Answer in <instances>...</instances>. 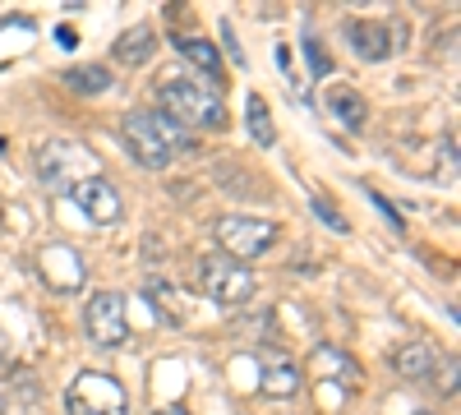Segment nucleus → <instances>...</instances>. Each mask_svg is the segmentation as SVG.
<instances>
[{
  "label": "nucleus",
  "mask_w": 461,
  "mask_h": 415,
  "mask_svg": "<svg viewBox=\"0 0 461 415\" xmlns=\"http://www.w3.org/2000/svg\"><path fill=\"white\" fill-rule=\"evenodd\" d=\"M121 134H125V148L134 153V162L148 167V171H167L176 158L194 153L189 130H180L171 116H162V111H130Z\"/></svg>",
  "instance_id": "f257e3e1"
},
{
  "label": "nucleus",
  "mask_w": 461,
  "mask_h": 415,
  "mask_svg": "<svg viewBox=\"0 0 461 415\" xmlns=\"http://www.w3.org/2000/svg\"><path fill=\"white\" fill-rule=\"evenodd\" d=\"M158 102H162V116H171L180 130H226V93L212 88L208 79L171 74L158 88Z\"/></svg>",
  "instance_id": "f03ea898"
},
{
  "label": "nucleus",
  "mask_w": 461,
  "mask_h": 415,
  "mask_svg": "<svg viewBox=\"0 0 461 415\" xmlns=\"http://www.w3.org/2000/svg\"><path fill=\"white\" fill-rule=\"evenodd\" d=\"M65 415H130L125 383L102 369L74 374V383L65 388Z\"/></svg>",
  "instance_id": "7ed1b4c3"
},
{
  "label": "nucleus",
  "mask_w": 461,
  "mask_h": 415,
  "mask_svg": "<svg viewBox=\"0 0 461 415\" xmlns=\"http://www.w3.org/2000/svg\"><path fill=\"white\" fill-rule=\"evenodd\" d=\"M199 282H203L208 300H212V305H221V310L249 305L254 291H258V277L245 268V263L226 258V254H208V258L199 263Z\"/></svg>",
  "instance_id": "20e7f679"
},
{
  "label": "nucleus",
  "mask_w": 461,
  "mask_h": 415,
  "mask_svg": "<svg viewBox=\"0 0 461 415\" xmlns=\"http://www.w3.org/2000/svg\"><path fill=\"white\" fill-rule=\"evenodd\" d=\"M32 167H37V180H42L47 190H69V185L97 176L93 171V153L84 143H69V139L42 143V148H37V158H32Z\"/></svg>",
  "instance_id": "39448f33"
},
{
  "label": "nucleus",
  "mask_w": 461,
  "mask_h": 415,
  "mask_svg": "<svg viewBox=\"0 0 461 415\" xmlns=\"http://www.w3.org/2000/svg\"><path fill=\"white\" fill-rule=\"evenodd\" d=\"M212 236H217V245H221V254L226 258H236V263H245V258H258V254H267L277 245V226L273 221H263V217H217L212 221Z\"/></svg>",
  "instance_id": "423d86ee"
},
{
  "label": "nucleus",
  "mask_w": 461,
  "mask_h": 415,
  "mask_svg": "<svg viewBox=\"0 0 461 415\" xmlns=\"http://www.w3.org/2000/svg\"><path fill=\"white\" fill-rule=\"evenodd\" d=\"M84 328L97 347H121L130 337V319H125V295L115 291H97L84 310Z\"/></svg>",
  "instance_id": "0eeeda50"
},
{
  "label": "nucleus",
  "mask_w": 461,
  "mask_h": 415,
  "mask_svg": "<svg viewBox=\"0 0 461 415\" xmlns=\"http://www.w3.org/2000/svg\"><path fill=\"white\" fill-rule=\"evenodd\" d=\"M69 194L88 212V221H97V226H115L125 217V199H121V190H115L106 176H88L79 185H69Z\"/></svg>",
  "instance_id": "6e6552de"
},
{
  "label": "nucleus",
  "mask_w": 461,
  "mask_h": 415,
  "mask_svg": "<svg viewBox=\"0 0 461 415\" xmlns=\"http://www.w3.org/2000/svg\"><path fill=\"white\" fill-rule=\"evenodd\" d=\"M341 37L351 42V51L360 60H388L397 47H393V37H406L402 23H365V19H346L341 23Z\"/></svg>",
  "instance_id": "1a4fd4ad"
},
{
  "label": "nucleus",
  "mask_w": 461,
  "mask_h": 415,
  "mask_svg": "<svg viewBox=\"0 0 461 415\" xmlns=\"http://www.w3.org/2000/svg\"><path fill=\"white\" fill-rule=\"evenodd\" d=\"M393 369L402 374V379H411V383H425L429 374H438V356L425 342H406V347L393 351Z\"/></svg>",
  "instance_id": "9d476101"
},
{
  "label": "nucleus",
  "mask_w": 461,
  "mask_h": 415,
  "mask_svg": "<svg viewBox=\"0 0 461 415\" xmlns=\"http://www.w3.org/2000/svg\"><path fill=\"white\" fill-rule=\"evenodd\" d=\"M143 295L152 300V310H158L167 323H185V314H189V305H185V291L176 286V282H167V277H148L143 282Z\"/></svg>",
  "instance_id": "9b49d317"
},
{
  "label": "nucleus",
  "mask_w": 461,
  "mask_h": 415,
  "mask_svg": "<svg viewBox=\"0 0 461 415\" xmlns=\"http://www.w3.org/2000/svg\"><path fill=\"white\" fill-rule=\"evenodd\" d=\"M328 111H332V116L346 125V130H365V121H369V102L356 93V88H346V84H332L328 88Z\"/></svg>",
  "instance_id": "f8f14e48"
},
{
  "label": "nucleus",
  "mask_w": 461,
  "mask_h": 415,
  "mask_svg": "<svg viewBox=\"0 0 461 415\" xmlns=\"http://www.w3.org/2000/svg\"><path fill=\"white\" fill-rule=\"evenodd\" d=\"M176 51H180L189 65H194L212 88H221V51H217L212 42H203V37H180ZM221 93H226V88H221Z\"/></svg>",
  "instance_id": "ddd939ff"
},
{
  "label": "nucleus",
  "mask_w": 461,
  "mask_h": 415,
  "mask_svg": "<svg viewBox=\"0 0 461 415\" xmlns=\"http://www.w3.org/2000/svg\"><path fill=\"white\" fill-rule=\"evenodd\" d=\"M111 51H115V60H121V65H148L152 51H158V32H152L148 23H134V28L121 32V42H115Z\"/></svg>",
  "instance_id": "4468645a"
},
{
  "label": "nucleus",
  "mask_w": 461,
  "mask_h": 415,
  "mask_svg": "<svg viewBox=\"0 0 461 415\" xmlns=\"http://www.w3.org/2000/svg\"><path fill=\"white\" fill-rule=\"evenodd\" d=\"M300 383H304V379H300V369H295L291 360H273V365L258 374V392H263V397H295Z\"/></svg>",
  "instance_id": "2eb2a0df"
},
{
  "label": "nucleus",
  "mask_w": 461,
  "mask_h": 415,
  "mask_svg": "<svg viewBox=\"0 0 461 415\" xmlns=\"http://www.w3.org/2000/svg\"><path fill=\"white\" fill-rule=\"evenodd\" d=\"M60 79H65V88L69 93H106L111 88V69L106 65H74V69H65L60 74Z\"/></svg>",
  "instance_id": "dca6fc26"
},
{
  "label": "nucleus",
  "mask_w": 461,
  "mask_h": 415,
  "mask_svg": "<svg viewBox=\"0 0 461 415\" xmlns=\"http://www.w3.org/2000/svg\"><path fill=\"white\" fill-rule=\"evenodd\" d=\"M245 116H249V134L258 139V148H273V143H277L273 116H267V102H263L258 93H249V102H245Z\"/></svg>",
  "instance_id": "f3484780"
},
{
  "label": "nucleus",
  "mask_w": 461,
  "mask_h": 415,
  "mask_svg": "<svg viewBox=\"0 0 461 415\" xmlns=\"http://www.w3.org/2000/svg\"><path fill=\"white\" fill-rule=\"evenodd\" d=\"M314 212H319V217H323V221L332 226V231H337V236H346V231H351V226H346V217H341V212H337L332 203H323L319 194H314Z\"/></svg>",
  "instance_id": "a211bd4d"
},
{
  "label": "nucleus",
  "mask_w": 461,
  "mask_h": 415,
  "mask_svg": "<svg viewBox=\"0 0 461 415\" xmlns=\"http://www.w3.org/2000/svg\"><path fill=\"white\" fill-rule=\"evenodd\" d=\"M304 56H310V65H314V74H319V79H323V74L332 69V65H328V56H323V47H319V37H304Z\"/></svg>",
  "instance_id": "6ab92c4d"
},
{
  "label": "nucleus",
  "mask_w": 461,
  "mask_h": 415,
  "mask_svg": "<svg viewBox=\"0 0 461 415\" xmlns=\"http://www.w3.org/2000/svg\"><path fill=\"white\" fill-rule=\"evenodd\" d=\"M221 37H226V51H230V60L245 65V51H240V42H236V32H230V23H221Z\"/></svg>",
  "instance_id": "aec40b11"
},
{
  "label": "nucleus",
  "mask_w": 461,
  "mask_h": 415,
  "mask_svg": "<svg viewBox=\"0 0 461 415\" xmlns=\"http://www.w3.org/2000/svg\"><path fill=\"white\" fill-rule=\"evenodd\" d=\"M438 383H443L447 392H456V360H452V356H447V365H443V379H438Z\"/></svg>",
  "instance_id": "412c9836"
},
{
  "label": "nucleus",
  "mask_w": 461,
  "mask_h": 415,
  "mask_svg": "<svg viewBox=\"0 0 461 415\" xmlns=\"http://www.w3.org/2000/svg\"><path fill=\"white\" fill-rule=\"evenodd\" d=\"M369 199H374V203H378V208H383V212H388V221H393V226H406V221H402V217H397V208H393V203H388V199H383V194H369Z\"/></svg>",
  "instance_id": "4be33fe9"
},
{
  "label": "nucleus",
  "mask_w": 461,
  "mask_h": 415,
  "mask_svg": "<svg viewBox=\"0 0 461 415\" xmlns=\"http://www.w3.org/2000/svg\"><path fill=\"white\" fill-rule=\"evenodd\" d=\"M56 42H60V47H79V37H74L69 28H56Z\"/></svg>",
  "instance_id": "5701e85b"
},
{
  "label": "nucleus",
  "mask_w": 461,
  "mask_h": 415,
  "mask_svg": "<svg viewBox=\"0 0 461 415\" xmlns=\"http://www.w3.org/2000/svg\"><path fill=\"white\" fill-rule=\"evenodd\" d=\"M0 360H10V342H5V332H0Z\"/></svg>",
  "instance_id": "b1692460"
},
{
  "label": "nucleus",
  "mask_w": 461,
  "mask_h": 415,
  "mask_svg": "<svg viewBox=\"0 0 461 415\" xmlns=\"http://www.w3.org/2000/svg\"><path fill=\"white\" fill-rule=\"evenodd\" d=\"M158 415H185V410H180V406H167V410H158Z\"/></svg>",
  "instance_id": "393cba45"
},
{
  "label": "nucleus",
  "mask_w": 461,
  "mask_h": 415,
  "mask_svg": "<svg viewBox=\"0 0 461 415\" xmlns=\"http://www.w3.org/2000/svg\"><path fill=\"white\" fill-rule=\"evenodd\" d=\"M415 415H434V410H415Z\"/></svg>",
  "instance_id": "a878e982"
}]
</instances>
